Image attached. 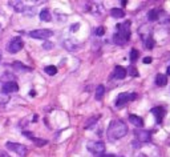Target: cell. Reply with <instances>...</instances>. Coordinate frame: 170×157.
<instances>
[{"mask_svg": "<svg viewBox=\"0 0 170 157\" xmlns=\"http://www.w3.org/2000/svg\"><path fill=\"white\" fill-rule=\"evenodd\" d=\"M128 133V125L124 123V121H113V123L109 124V128H108V137L109 140L112 141H116V140H120L122 138L125 134Z\"/></svg>", "mask_w": 170, "mask_h": 157, "instance_id": "cell-1", "label": "cell"}, {"mask_svg": "<svg viewBox=\"0 0 170 157\" xmlns=\"http://www.w3.org/2000/svg\"><path fill=\"white\" fill-rule=\"evenodd\" d=\"M130 39V21H125L124 24H117V32L113 36V41L117 44H125Z\"/></svg>", "mask_w": 170, "mask_h": 157, "instance_id": "cell-2", "label": "cell"}, {"mask_svg": "<svg viewBox=\"0 0 170 157\" xmlns=\"http://www.w3.org/2000/svg\"><path fill=\"white\" fill-rule=\"evenodd\" d=\"M6 146H7L10 150L17 153L20 157H25L27 153H28V148H27L25 145H21V144H16V142H7Z\"/></svg>", "mask_w": 170, "mask_h": 157, "instance_id": "cell-3", "label": "cell"}, {"mask_svg": "<svg viewBox=\"0 0 170 157\" xmlns=\"http://www.w3.org/2000/svg\"><path fill=\"white\" fill-rule=\"evenodd\" d=\"M137 97L136 93H128V92H124V93H120L116 98V105L117 107H124L125 104H128L129 101L134 100Z\"/></svg>", "mask_w": 170, "mask_h": 157, "instance_id": "cell-4", "label": "cell"}, {"mask_svg": "<svg viewBox=\"0 0 170 157\" xmlns=\"http://www.w3.org/2000/svg\"><path fill=\"white\" fill-rule=\"evenodd\" d=\"M24 47V43H23V40H21L20 36H16V37H13L10 44H8V52H11V53H17L19 51H21Z\"/></svg>", "mask_w": 170, "mask_h": 157, "instance_id": "cell-5", "label": "cell"}, {"mask_svg": "<svg viewBox=\"0 0 170 157\" xmlns=\"http://www.w3.org/2000/svg\"><path fill=\"white\" fill-rule=\"evenodd\" d=\"M87 148L92 152V153L100 155V156L104 155V150H105V145L102 141H91L87 144Z\"/></svg>", "mask_w": 170, "mask_h": 157, "instance_id": "cell-6", "label": "cell"}, {"mask_svg": "<svg viewBox=\"0 0 170 157\" xmlns=\"http://www.w3.org/2000/svg\"><path fill=\"white\" fill-rule=\"evenodd\" d=\"M53 35V32L51 29H35V31H31L29 32V36L32 39H49Z\"/></svg>", "mask_w": 170, "mask_h": 157, "instance_id": "cell-7", "label": "cell"}, {"mask_svg": "<svg viewBox=\"0 0 170 157\" xmlns=\"http://www.w3.org/2000/svg\"><path fill=\"white\" fill-rule=\"evenodd\" d=\"M150 132L147 131H137L136 132V140L138 142H150Z\"/></svg>", "mask_w": 170, "mask_h": 157, "instance_id": "cell-8", "label": "cell"}, {"mask_svg": "<svg viewBox=\"0 0 170 157\" xmlns=\"http://www.w3.org/2000/svg\"><path fill=\"white\" fill-rule=\"evenodd\" d=\"M19 91V85L15 81H7L6 84H3V93H12Z\"/></svg>", "mask_w": 170, "mask_h": 157, "instance_id": "cell-9", "label": "cell"}, {"mask_svg": "<svg viewBox=\"0 0 170 157\" xmlns=\"http://www.w3.org/2000/svg\"><path fill=\"white\" fill-rule=\"evenodd\" d=\"M126 73H128V71L124 68V67H121V65H117L114 68V72H113V77L116 79V80H122V79H125V76H126Z\"/></svg>", "mask_w": 170, "mask_h": 157, "instance_id": "cell-10", "label": "cell"}, {"mask_svg": "<svg viewBox=\"0 0 170 157\" xmlns=\"http://www.w3.org/2000/svg\"><path fill=\"white\" fill-rule=\"evenodd\" d=\"M151 113H153L155 116V119H157V123L161 124L162 123V120H164V116H165V109L162 108V107H155V108L151 109Z\"/></svg>", "mask_w": 170, "mask_h": 157, "instance_id": "cell-11", "label": "cell"}, {"mask_svg": "<svg viewBox=\"0 0 170 157\" xmlns=\"http://www.w3.org/2000/svg\"><path fill=\"white\" fill-rule=\"evenodd\" d=\"M129 121H130L134 127H138V128H142V127H144V120H142L140 116L130 115V116H129Z\"/></svg>", "mask_w": 170, "mask_h": 157, "instance_id": "cell-12", "label": "cell"}, {"mask_svg": "<svg viewBox=\"0 0 170 157\" xmlns=\"http://www.w3.org/2000/svg\"><path fill=\"white\" fill-rule=\"evenodd\" d=\"M40 19L43 21H51L52 16H51V12H49L48 8H43L41 12H40Z\"/></svg>", "mask_w": 170, "mask_h": 157, "instance_id": "cell-13", "label": "cell"}, {"mask_svg": "<svg viewBox=\"0 0 170 157\" xmlns=\"http://www.w3.org/2000/svg\"><path fill=\"white\" fill-rule=\"evenodd\" d=\"M10 6L17 12H24V3L23 2H10Z\"/></svg>", "mask_w": 170, "mask_h": 157, "instance_id": "cell-14", "label": "cell"}, {"mask_svg": "<svg viewBox=\"0 0 170 157\" xmlns=\"http://www.w3.org/2000/svg\"><path fill=\"white\" fill-rule=\"evenodd\" d=\"M166 83H168L166 76L158 73V75H157V77H155V84H157L158 87H165V85H166Z\"/></svg>", "mask_w": 170, "mask_h": 157, "instance_id": "cell-15", "label": "cell"}, {"mask_svg": "<svg viewBox=\"0 0 170 157\" xmlns=\"http://www.w3.org/2000/svg\"><path fill=\"white\" fill-rule=\"evenodd\" d=\"M147 19L150 21H155L159 19V11L158 10H150L149 13H147Z\"/></svg>", "mask_w": 170, "mask_h": 157, "instance_id": "cell-16", "label": "cell"}, {"mask_svg": "<svg viewBox=\"0 0 170 157\" xmlns=\"http://www.w3.org/2000/svg\"><path fill=\"white\" fill-rule=\"evenodd\" d=\"M110 15L113 17H116V19H120V17H122L125 13H124V11L121 10V8H113V10L110 11Z\"/></svg>", "mask_w": 170, "mask_h": 157, "instance_id": "cell-17", "label": "cell"}, {"mask_svg": "<svg viewBox=\"0 0 170 157\" xmlns=\"http://www.w3.org/2000/svg\"><path fill=\"white\" fill-rule=\"evenodd\" d=\"M104 93H105L104 85H98L96 88V100H101L102 96H104Z\"/></svg>", "mask_w": 170, "mask_h": 157, "instance_id": "cell-18", "label": "cell"}, {"mask_svg": "<svg viewBox=\"0 0 170 157\" xmlns=\"http://www.w3.org/2000/svg\"><path fill=\"white\" fill-rule=\"evenodd\" d=\"M45 73L49 76H55L57 73V68L55 65H48V67H45Z\"/></svg>", "mask_w": 170, "mask_h": 157, "instance_id": "cell-19", "label": "cell"}, {"mask_svg": "<svg viewBox=\"0 0 170 157\" xmlns=\"http://www.w3.org/2000/svg\"><path fill=\"white\" fill-rule=\"evenodd\" d=\"M154 39L151 37V36H147L146 37V40H145V46H146V48L147 49H153L154 48Z\"/></svg>", "mask_w": 170, "mask_h": 157, "instance_id": "cell-20", "label": "cell"}, {"mask_svg": "<svg viewBox=\"0 0 170 157\" xmlns=\"http://www.w3.org/2000/svg\"><path fill=\"white\" fill-rule=\"evenodd\" d=\"M32 141L35 142V145H37V146H44V145H47V140H43V138H36V137H33L32 138Z\"/></svg>", "mask_w": 170, "mask_h": 157, "instance_id": "cell-21", "label": "cell"}, {"mask_svg": "<svg viewBox=\"0 0 170 157\" xmlns=\"http://www.w3.org/2000/svg\"><path fill=\"white\" fill-rule=\"evenodd\" d=\"M97 120H98V116H96V117H92V119H89L88 120V123L85 124V128H91V127H93V125H95L96 123H97Z\"/></svg>", "mask_w": 170, "mask_h": 157, "instance_id": "cell-22", "label": "cell"}, {"mask_svg": "<svg viewBox=\"0 0 170 157\" xmlns=\"http://www.w3.org/2000/svg\"><path fill=\"white\" fill-rule=\"evenodd\" d=\"M138 56H140V53H138L137 49H132V51H130V60L136 61L138 59Z\"/></svg>", "mask_w": 170, "mask_h": 157, "instance_id": "cell-23", "label": "cell"}, {"mask_svg": "<svg viewBox=\"0 0 170 157\" xmlns=\"http://www.w3.org/2000/svg\"><path fill=\"white\" fill-rule=\"evenodd\" d=\"M128 73L130 75V76H134V77H136V76H138V71L136 69V67H129L128 68Z\"/></svg>", "mask_w": 170, "mask_h": 157, "instance_id": "cell-24", "label": "cell"}, {"mask_svg": "<svg viewBox=\"0 0 170 157\" xmlns=\"http://www.w3.org/2000/svg\"><path fill=\"white\" fill-rule=\"evenodd\" d=\"M76 47H77V44H73L72 41H65V48L69 51H74Z\"/></svg>", "mask_w": 170, "mask_h": 157, "instance_id": "cell-25", "label": "cell"}, {"mask_svg": "<svg viewBox=\"0 0 170 157\" xmlns=\"http://www.w3.org/2000/svg\"><path fill=\"white\" fill-rule=\"evenodd\" d=\"M96 33H97V36H102V35L105 33V28L104 27H98V28L96 29Z\"/></svg>", "mask_w": 170, "mask_h": 157, "instance_id": "cell-26", "label": "cell"}, {"mask_svg": "<svg viewBox=\"0 0 170 157\" xmlns=\"http://www.w3.org/2000/svg\"><path fill=\"white\" fill-rule=\"evenodd\" d=\"M44 49H47V51H49V49H52L53 48V43H51V41H47V43H44Z\"/></svg>", "mask_w": 170, "mask_h": 157, "instance_id": "cell-27", "label": "cell"}, {"mask_svg": "<svg viewBox=\"0 0 170 157\" xmlns=\"http://www.w3.org/2000/svg\"><path fill=\"white\" fill-rule=\"evenodd\" d=\"M25 13H28V16H33V13H35V10L33 8H27V10H24Z\"/></svg>", "mask_w": 170, "mask_h": 157, "instance_id": "cell-28", "label": "cell"}, {"mask_svg": "<svg viewBox=\"0 0 170 157\" xmlns=\"http://www.w3.org/2000/svg\"><path fill=\"white\" fill-rule=\"evenodd\" d=\"M23 136H25V137H28V138H31V140H32V138H33V134H32V133H31L29 131H24V132H23Z\"/></svg>", "mask_w": 170, "mask_h": 157, "instance_id": "cell-29", "label": "cell"}, {"mask_svg": "<svg viewBox=\"0 0 170 157\" xmlns=\"http://www.w3.org/2000/svg\"><path fill=\"white\" fill-rule=\"evenodd\" d=\"M150 63H151V57L150 56H147V57L144 59V64H150Z\"/></svg>", "mask_w": 170, "mask_h": 157, "instance_id": "cell-30", "label": "cell"}, {"mask_svg": "<svg viewBox=\"0 0 170 157\" xmlns=\"http://www.w3.org/2000/svg\"><path fill=\"white\" fill-rule=\"evenodd\" d=\"M79 28H80V24L76 23V24H73V25H72V28H70V31H73V32H74V31H77Z\"/></svg>", "mask_w": 170, "mask_h": 157, "instance_id": "cell-31", "label": "cell"}, {"mask_svg": "<svg viewBox=\"0 0 170 157\" xmlns=\"http://www.w3.org/2000/svg\"><path fill=\"white\" fill-rule=\"evenodd\" d=\"M100 157H117V156H114V155H101Z\"/></svg>", "mask_w": 170, "mask_h": 157, "instance_id": "cell-32", "label": "cell"}, {"mask_svg": "<svg viewBox=\"0 0 170 157\" xmlns=\"http://www.w3.org/2000/svg\"><path fill=\"white\" fill-rule=\"evenodd\" d=\"M0 157H10V156L6 155V153H3V152H0Z\"/></svg>", "mask_w": 170, "mask_h": 157, "instance_id": "cell-33", "label": "cell"}, {"mask_svg": "<svg viewBox=\"0 0 170 157\" xmlns=\"http://www.w3.org/2000/svg\"><path fill=\"white\" fill-rule=\"evenodd\" d=\"M126 3H128V2H126V0H124V2H121V4H122V6H124V7H125V6H126Z\"/></svg>", "mask_w": 170, "mask_h": 157, "instance_id": "cell-34", "label": "cell"}, {"mask_svg": "<svg viewBox=\"0 0 170 157\" xmlns=\"http://www.w3.org/2000/svg\"><path fill=\"white\" fill-rule=\"evenodd\" d=\"M138 157H147V156H146V155H140Z\"/></svg>", "mask_w": 170, "mask_h": 157, "instance_id": "cell-35", "label": "cell"}, {"mask_svg": "<svg viewBox=\"0 0 170 157\" xmlns=\"http://www.w3.org/2000/svg\"><path fill=\"white\" fill-rule=\"evenodd\" d=\"M168 75H170V67H169V68H168Z\"/></svg>", "mask_w": 170, "mask_h": 157, "instance_id": "cell-36", "label": "cell"}, {"mask_svg": "<svg viewBox=\"0 0 170 157\" xmlns=\"http://www.w3.org/2000/svg\"><path fill=\"white\" fill-rule=\"evenodd\" d=\"M0 33H2V25H0Z\"/></svg>", "mask_w": 170, "mask_h": 157, "instance_id": "cell-37", "label": "cell"}]
</instances>
